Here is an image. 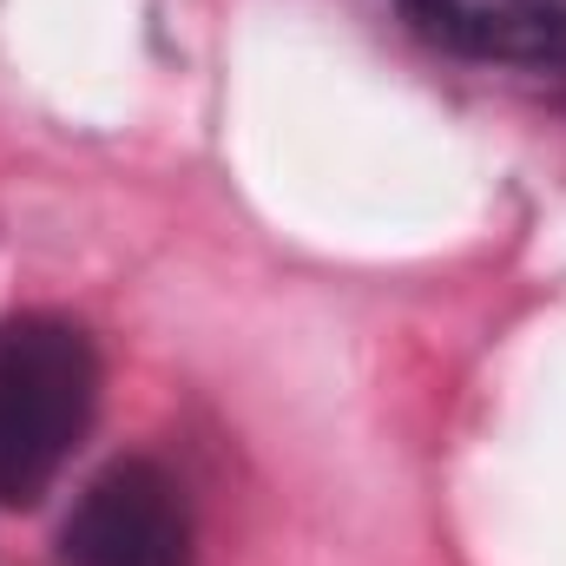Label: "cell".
Here are the masks:
<instances>
[{
	"mask_svg": "<svg viewBox=\"0 0 566 566\" xmlns=\"http://www.w3.org/2000/svg\"><path fill=\"white\" fill-rule=\"evenodd\" d=\"M99 416V349L73 316L0 323V507H33Z\"/></svg>",
	"mask_w": 566,
	"mask_h": 566,
	"instance_id": "obj_1",
	"label": "cell"
},
{
	"mask_svg": "<svg viewBox=\"0 0 566 566\" xmlns=\"http://www.w3.org/2000/svg\"><path fill=\"white\" fill-rule=\"evenodd\" d=\"M191 547L185 488L145 454L99 468L60 527L66 566H191Z\"/></svg>",
	"mask_w": 566,
	"mask_h": 566,
	"instance_id": "obj_2",
	"label": "cell"
},
{
	"mask_svg": "<svg viewBox=\"0 0 566 566\" xmlns=\"http://www.w3.org/2000/svg\"><path fill=\"white\" fill-rule=\"evenodd\" d=\"M441 53L481 66H566V0H396Z\"/></svg>",
	"mask_w": 566,
	"mask_h": 566,
	"instance_id": "obj_3",
	"label": "cell"
}]
</instances>
